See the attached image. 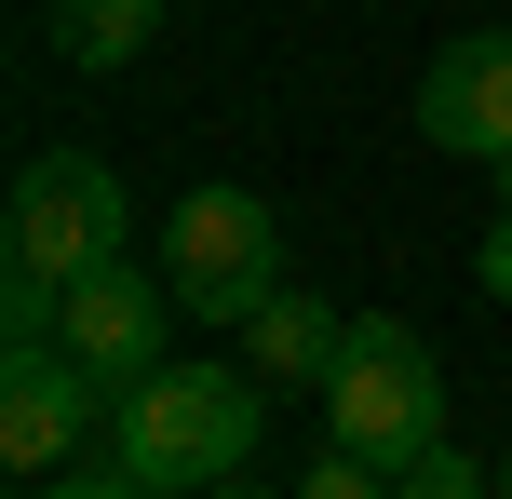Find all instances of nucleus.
Wrapping results in <instances>:
<instances>
[{"mask_svg": "<svg viewBox=\"0 0 512 499\" xmlns=\"http://www.w3.org/2000/svg\"><path fill=\"white\" fill-rule=\"evenodd\" d=\"M270 432V378L243 365H176L162 351L135 392H108V473L122 486H230Z\"/></svg>", "mask_w": 512, "mask_h": 499, "instance_id": "f257e3e1", "label": "nucleus"}, {"mask_svg": "<svg viewBox=\"0 0 512 499\" xmlns=\"http://www.w3.org/2000/svg\"><path fill=\"white\" fill-rule=\"evenodd\" d=\"M324 419H337V446H364L378 473H418V459L445 446V365H432V338L418 324H351V351H337V378H324Z\"/></svg>", "mask_w": 512, "mask_h": 499, "instance_id": "f03ea898", "label": "nucleus"}, {"mask_svg": "<svg viewBox=\"0 0 512 499\" xmlns=\"http://www.w3.org/2000/svg\"><path fill=\"white\" fill-rule=\"evenodd\" d=\"M162 284L189 324H256V297L283 284V216L256 189H176L162 216Z\"/></svg>", "mask_w": 512, "mask_h": 499, "instance_id": "7ed1b4c3", "label": "nucleus"}, {"mask_svg": "<svg viewBox=\"0 0 512 499\" xmlns=\"http://www.w3.org/2000/svg\"><path fill=\"white\" fill-rule=\"evenodd\" d=\"M54 351H68L95 392H135V378L176 351V284L135 270V257H95V270L68 284V311H54Z\"/></svg>", "mask_w": 512, "mask_h": 499, "instance_id": "20e7f679", "label": "nucleus"}, {"mask_svg": "<svg viewBox=\"0 0 512 499\" xmlns=\"http://www.w3.org/2000/svg\"><path fill=\"white\" fill-rule=\"evenodd\" d=\"M95 257H122V176H108L95 149H41L14 176V270L81 284Z\"/></svg>", "mask_w": 512, "mask_h": 499, "instance_id": "39448f33", "label": "nucleus"}, {"mask_svg": "<svg viewBox=\"0 0 512 499\" xmlns=\"http://www.w3.org/2000/svg\"><path fill=\"white\" fill-rule=\"evenodd\" d=\"M81 432H108V392H95V378H81L54 338H14V365H0V473L41 486Z\"/></svg>", "mask_w": 512, "mask_h": 499, "instance_id": "423d86ee", "label": "nucleus"}, {"mask_svg": "<svg viewBox=\"0 0 512 499\" xmlns=\"http://www.w3.org/2000/svg\"><path fill=\"white\" fill-rule=\"evenodd\" d=\"M418 135L459 149V162H499V149H512V27L445 41L432 68H418Z\"/></svg>", "mask_w": 512, "mask_h": 499, "instance_id": "0eeeda50", "label": "nucleus"}, {"mask_svg": "<svg viewBox=\"0 0 512 499\" xmlns=\"http://www.w3.org/2000/svg\"><path fill=\"white\" fill-rule=\"evenodd\" d=\"M337 351H351V324H337L324 297H297V284H270V297H256V324H243V365L270 378V392H324Z\"/></svg>", "mask_w": 512, "mask_h": 499, "instance_id": "6e6552de", "label": "nucleus"}, {"mask_svg": "<svg viewBox=\"0 0 512 499\" xmlns=\"http://www.w3.org/2000/svg\"><path fill=\"white\" fill-rule=\"evenodd\" d=\"M162 41V0H54V54L68 68H135Z\"/></svg>", "mask_w": 512, "mask_h": 499, "instance_id": "1a4fd4ad", "label": "nucleus"}, {"mask_svg": "<svg viewBox=\"0 0 512 499\" xmlns=\"http://www.w3.org/2000/svg\"><path fill=\"white\" fill-rule=\"evenodd\" d=\"M297 499H378V459H364V446H324L297 473Z\"/></svg>", "mask_w": 512, "mask_h": 499, "instance_id": "9d476101", "label": "nucleus"}, {"mask_svg": "<svg viewBox=\"0 0 512 499\" xmlns=\"http://www.w3.org/2000/svg\"><path fill=\"white\" fill-rule=\"evenodd\" d=\"M472 284H486V297H499V311H512V203L486 216V257H472Z\"/></svg>", "mask_w": 512, "mask_h": 499, "instance_id": "9b49d317", "label": "nucleus"}, {"mask_svg": "<svg viewBox=\"0 0 512 499\" xmlns=\"http://www.w3.org/2000/svg\"><path fill=\"white\" fill-rule=\"evenodd\" d=\"M14 499H54V486H14Z\"/></svg>", "mask_w": 512, "mask_h": 499, "instance_id": "f8f14e48", "label": "nucleus"}, {"mask_svg": "<svg viewBox=\"0 0 512 499\" xmlns=\"http://www.w3.org/2000/svg\"><path fill=\"white\" fill-rule=\"evenodd\" d=\"M499 473H512V459H499Z\"/></svg>", "mask_w": 512, "mask_h": 499, "instance_id": "ddd939ff", "label": "nucleus"}]
</instances>
